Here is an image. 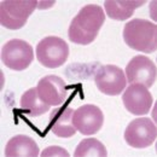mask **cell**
<instances>
[{
  "label": "cell",
  "instance_id": "10",
  "mask_svg": "<svg viewBox=\"0 0 157 157\" xmlns=\"http://www.w3.org/2000/svg\"><path fill=\"white\" fill-rule=\"evenodd\" d=\"M122 101L127 111L137 116H143L150 111L152 96L145 86L140 83H132L126 88L122 96Z\"/></svg>",
  "mask_w": 157,
  "mask_h": 157
},
{
  "label": "cell",
  "instance_id": "3",
  "mask_svg": "<svg viewBox=\"0 0 157 157\" xmlns=\"http://www.w3.org/2000/svg\"><path fill=\"white\" fill-rule=\"evenodd\" d=\"M38 6L36 0H5L0 4V22L1 25L17 30L28 21V17Z\"/></svg>",
  "mask_w": 157,
  "mask_h": 157
},
{
  "label": "cell",
  "instance_id": "1",
  "mask_svg": "<svg viewBox=\"0 0 157 157\" xmlns=\"http://www.w3.org/2000/svg\"><path fill=\"white\" fill-rule=\"evenodd\" d=\"M104 21L105 13L100 6L94 4L83 6L69 25V40L78 45H88L93 42L98 36Z\"/></svg>",
  "mask_w": 157,
  "mask_h": 157
},
{
  "label": "cell",
  "instance_id": "5",
  "mask_svg": "<svg viewBox=\"0 0 157 157\" xmlns=\"http://www.w3.org/2000/svg\"><path fill=\"white\" fill-rule=\"evenodd\" d=\"M34 59L33 47L24 40L12 39L7 41L1 50L2 63L15 71L27 69Z\"/></svg>",
  "mask_w": 157,
  "mask_h": 157
},
{
  "label": "cell",
  "instance_id": "6",
  "mask_svg": "<svg viewBox=\"0 0 157 157\" xmlns=\"http://www.w3.org/2000/svg\"><path fill=\"white\" fill-rule=\"evenodd\" d=\"M157 128L149 117L133 120L124 131L126 143L134 149H146L156 139Z\"/></svg>",
  "mask_w": 157,
  "mask_h": 157
},
{
  "label": "cell",
  "instance_id": "13",
  "mask_svg": "<svg viewBox=\"0 0 157 157\" xmlns=\"http://www.w3.org/2000/svg\"><path fill=\"white\" fill-rule=\"evenodd\" d=\"M39 155V147L36 143L28 136L18 134L11 138L5 147V156H30L35 157Z\"/></svg>",
  "mask_w": 157,
  "mask_h": 157
},
{
  "label": "cell",
  "instance_id": "16",
  "mask_svg": "<svg viewBox=\"0 0 157 157\" xmlns=\"http://www.w3.org/2000/svg\"><path fill=\"white\" fill-rule=\"evenodd\" d=\"M108 150L100 143L98 139L94 138H87L78 143V145L75 149L74 156L83 157V156H106Z\"/></svg>",
  "mask_w": 157,
  "mask_h": 157
},
{
  "label": "cell",
  "instance_id": "15",
  "mask_svg": "<svg viewBox=\"0 0 157 157\" xmlns=\"http://www.w3.org/2000/svg\"><path fill=\"white\" fill-rule=\"evenodd\" d=\"M20 105L21 109L32 117H38L40 115L47 113L51 106L40 98L36 87L30 88L23 93V96L21 97Z\"/></svg>",
  "mask_w": 157,
  "mask_h": 157
},
{
  "label": "cell",
  "instance_id": "4",
  "mask_svg": "<svg viewBox=\"0 0 157 157\" xmlns=\"http://www.w3.org/2000/svg\"><path fill=\"white\" fill-rule=\"evenodd\" d=\"M69 57V46L58 36H47L36 46V58L41 65L55 69L63 65Z\"/></svg>",
  "mask_w": 157,
  "mask_h": 157
},
{
  "label": "cell",
  "instance_id": "8",
  "mask_svg": "<svg viewBox=\"0 0 157 157\" xmlns=\"http://www.w3.org/2000/svg\"><path fill=\"white\" fill-rule=\"evenodd\" d=\"M104 122V115L97 105L85 104L73 114V124L83 136L98 133Z\"/></svg>",
  "mask_w": 157,
  "mask_h": 157
},
{
  "label": "cell",
  "instance_id": "9",
  "mask_svg": "<svg viewBox=\"0 0 157 157\" xmlns=\"http://www.w3.org/2000/svg\"><path fill=\"white\" fill-rule=\"evenodd\" d=\"M126 80L129 85L140 83L149 88L156 80V65L145 56H136L127 64Z\"/></svg>",
  "mask_w": 157,
  "mask_h": 157
},
{
  "label": "cell",
  "instance_id": "14",
  "mask_svg": "<svg viewBox=\"0 0 157 157\" xmlns=\"http://www.w3.org/2000/svg\"><path fill=\"white\" fill-rule=\"evenodd\" d=\"M145 4L144 0H129V1H117V0H108L104 2L105 11L111 20L126 21L129 18L134 10Z\"/></svg>",
  "mask_w": 157,
  "mask_h": 157
},
{
  "label": "cell",
  "instance_id": "17",
  "mask_svg": "<svg viewBox=\"0 0 157 157\" xmlns=\"http://www.w3.org/2000/svg\"><path fill=\"white\" fill-rule=\"evenodd\" d=\"M41 156L46 157V156H69V152L59 146H50V147H46L42 152H41Z\"/></svg>",
  "mask_w": 157,
  "mask_h": 157
},
{
  "label": "cell",
  "instance_id": "2",
  "mask_svg": "<svg viewBox=\"0 0 157 157\" xmlns=\"http://www.w3.org/2000/svg\"><path fill=\"white\" fill-rule=\"evenodd\" d=\"M123 40L132 50L152 53L157 47L156 24L143 18L129 21L123 28Z\"/></svg>",
  "mask_w": 157,
  "mask_h": 157
},
{
  "label": "cell",
  "instance_id": "11",
  "mask_svg": "<svg viewBox=\"0 0 157 157\" xmlns=\"http://www.w3.org/2000/svg\"><path fill=\"white\" fill-rule=\"evenodd\" d=\"M36 90L40 98L52 106H59L63 104L68 94L64 80L57 75H46L40 78Z\"/></svg>",
  "mask_w": 157,
  "mask_h": 157
},
{
  "label": "cell",
  "instance_id": "12",
  "mask_svg": "<svg viewBox=\"0 0 157 157\" xmlns=\"http://www.w3.org/2000/svg\"><path fill=\"white\" fill-rule=\"evenodd\" d=\"M73 114L74 110L68 105L52 110L48 122V128L52 133L59 138L73 137L76 132V128L73 124Z\"/></svg>",
  "mask_w": 157,
  "mask_h": 157
},
{
  "label": "cell",
  "instance_id": "7",
  "mask_svg": "<svg viewBox=\"0 0 157 157\" xmlns=\"http://www.w3.org/2000/svg\"><path fill=\"white\" fill-rule=\"evenodd\" d=\"M98 90L106 96H118L127 85L123 70L114 64L101 65L94 75Z\"/></svg>",
  "mask_w": 157,
  "mask_h": 157
}]
</instances>
